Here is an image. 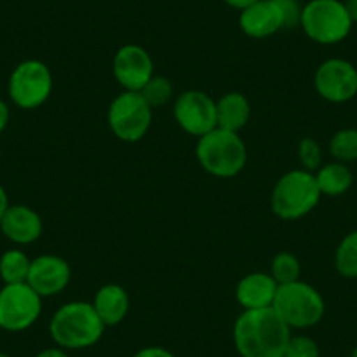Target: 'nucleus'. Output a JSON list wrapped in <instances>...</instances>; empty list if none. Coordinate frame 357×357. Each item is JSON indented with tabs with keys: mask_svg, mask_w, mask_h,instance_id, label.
Returning a JSON list of instances; mask_svg holds the SVG:
<instances>
[{
	"mask_svg": "<svg viewBox=\"0 0 357 357\" xmlns=\"http://www.w3.org/2000/svg\"><path fill=\"white\" fill-rule=\"evenodd\" d=\"M105 326L88 301H70L58 308L50 321V335L63 350L93 347L104 336Z\"/></svg>",
	"mask_w": 357,
	"mask_h": 357,
	"instance_id": "nucleus-2",
	"label": "nucleus"
},
{
	"mask_svg": "<svg viewBox=\"0 0 357 357\" xmlns=\"http://www.w3.org/2000/svg\"><path fill=\"white\" fill-rule=\"evenodd\" d=\"M70 264L54 254H43L32 259L26 284L39 294L40 298L56 296L70 282Z\"/></svg>",
	"mask_w": 357,
	"mask_h": 357,
	"instance_id": "nucleus-13",
	"label": "nucleus"
},
{
	"mask_svg": "<svg viewBox=\"0 0 357 357\" xmlns=\"http://www.w3.org/2000/svg\"><path fill=\"white\" fill-rule=\"evenodd\" d=\"M300 26L314 43L333 46L349 37L354 23L342 0H310L303 6Z\"/></svg>",
	"mask_w": 357,
	"mask_h": 357,
	"instance_id": "nucleus-6",
	"label": "nucleus"
},
{
	"mask_svg": "<svg viewBox=\"0 0 357 357\" xmlns=\"http://www.w3.org/2000/svg\"><path fill=\"white\" fill-rule=\"evenodd\" d=\"M215 112H218V128L236 132L245 128L250 119V102L245 95L238 91H229L215 100Z\"/></svg>",
	"mask_w": 357,
	"mask_h": 357,
	"instance_id": "nucleus-18",
	"label": "nucleus"
},
{
	"mask_svg": "<svg viewBox=\"0 0 357 357\" xmlns=\"http://www.w3.org/2000/svg\"><path fill=\"white\" fill-rule=\"evenodd\" d=\"M291 329L273 308L243 310L233 326V342L240 357H282Z\"/></svg>",
	"mask_w": 357,
	"mask_h": 357,
	"instance_id": "nucleus-1",
	"label": "nucleus"
},
{
	"mask_svg": "<svg viewBox=\"0 0 357 357\" xmlns=\"http://www.w3.org/2000/svg\"><path fill=\"white\" fill-rule=\"evenodd\" d=\"M0 231L16 245H30L43 235V219L29 205H9L4 218L0 219Z\"/></svg>",
	"mask_w": 357,
	"mask_h": 357,
	"instance_id": "nucleus-14",
	"label": "nucleus"
},
{
	"mask_svg": "<svg viewBox=\"0 0 357 357\" xmlns=\"http://www.w3.org/2000/svg\"><path fill=\"white\" fill-rule=\"evenodd\" d=\"M277 2H279L280 13H282L284 30H291L300 26L301 11H303L300 2H298V0H277Z\"/></svg>",
	"mask_w": 357,
	"mask_h": 357,
	"instance_id": "nucleus-27",
	"label": "nucleus"
},
{
	"mask_svg": "<svg viewBox=\"0 0 357 357\" xmlns=\"http://www.w3.org/2000/svg\"><path fill=\"white\" fill-rule=\"evenodd\" d=\"M282 357H321V349L310 336H291Z\"/></svg>",
	"mask_w": 357,
	"mask_h": 357,
	"instance_id": "nucleus-26",
	"label": "nucleus"
},
{
	"mask_svg": "<svg viewBox=\"0 0 357 357\" xmlns=\"http://www.w3.org/2000/svg\"><path fill=\"white\" fill-rule=\"evenodd\" d=\"M91 305L105 328H112L125 321L130 310V298L119 284H105L97 291Z\"/></svg>",
	"mask_w": 357,
	"mask_h": 357,
	"instance_id": "nucleus-17",
	"label": "nucleus"
},
{
	"mask_svg": "<svg viewBox=\"0 0 357 357\" xmlns=\"http://www.w3.org/2000/svg\"><path fill=\"white\" fill-rule=\"evenodd\" d=\"M9 107L2 98H0V133L4 132L9 125Z\"/></svg>",
	"mask_w": 357,
	"mask_h": 357,
	"instance_id": "nucleus-29",
	"label": "nucleus"
},
{
	"mask_svg": "<svg viewBox=\"0 0 357 357\" xmlns=\"http://www.w3.org/2000/svg\"><path fill=\"white\" fill-rule=\"evenodd\" d=\"M132 357H175L170 350L163 349V347H144V349L137 350Z\"/></svg>",
	"mask_w": 357,
	"mask_h": 357,
	"instance_id": "nucleus-28",
	"label": "nucleus"
},
{
	"mask_svg": "<svg viewBox=\"0 0 357 357\" xmlns=\"http://www.w3.org/2000/svg\"><path fill=\"white\" fill-rule=\"evenodd\" d=\"M301 273V264L298 257L291 252H279L272 261V270L270 275L273 277L279 286L282 284H291L300 280Z\"/></svg>",
	"mask_w": 357,
	"mask_h": 357,
	"instance_id": "nucleus-23",
	"label": "nucleus"
},
{
	"mask_svg": "<svg viewBox=\"0 0 357 357\" xmlns=\"http://www.w3.org/2000/svg\"><path fill=\"white\" fill-rule=\"evenodd\" d=\"M350 357H357V345L354 347V349H352V352H350Z\"/></svg>",
	"mask_w": 357,
	"mask_h": 357,
	"instance_id": "nucleus-34",
	"label": "nucleus"
},
{
	"mask_svg": "<svg viewBox=\"0 0 357 357\" xmlns=\"http://www.w3.org/2000/svg\"><path fill=\"white\" fill-rule=\"evenodd\" d=\"M277 289L279 284L270 273L254 272L240 280L235 296L243 310H261V308H272Z\"/></svg>",
	"mask_w": 357,
	"mask_h": 357,
	"instance_id": "nucleus-16",
	"label": "nucleus"
},
{
	"mask_svg": "<svg viewBox=\"0 0 357 357\" xmlns=\"http://www.w3.org/2000/svg\"><path fill=\"white\" fill-rule=\"evenodd\" d=\"M8 93L13 104L23 111H33L53 93V74L40 60H25L9 75Z\"/></svg>",
	"mask_w": 357,
	"mask_h": 357,
	"instance_id": "nucleus-7",
	"label": "nucleus"
},
{
	"mask_svg": "<svg viewBox=\"0 0 357 357\" xmlns=\"http://www.w3.org/2000/svg\"><path fill=\"white\" fill-rule=\"evenodd\" d=\"M298 160L303 170L315 172L322 167V149L321 144L312 137H305L298 142Z\"/></svg>",
	"mask_w": 357,
	"mask_h": 357,
	"instance_id": "nucleus-25",
	"label": "nucleus"
},
{
	"mask_svg": "<svg viewBox=\"0 0 357 357\" xmlns=\"http://www.w3.org/2000/svg\"><path fill=\"white\" fill-rule=\"evenodd\" d=\"M107 121L111 132L123 142H139L149 132L153 107L140 91H123L109 105Z\"/></svg>",
	"mask_w": 357,
	"mask_h": 357,
	"instance_id": "nucleus-8",
	"label": "nucleus"
},
{
	"mask_svg": "<svg viewBox=\"0 0 357 357\" xmlns=\"http://www.w3.org/2000/svg\"><path fill=\"white\" fill-rule=\"evenodd\" d=\"M343 4H345V9L349 13L352 23H357V0H345Z\"/></svg>",
	"mask_w": 357,
	"mask_h": 357,
	"instance_id": "nucleus-33",
	"label": "nucleus"
},
{
	"mask_svg": "<svg viewBox=\"0 0 357 357\" xmlns=\"http://www.w3.org/2000/svg\"><path fill=\"white\" fill-rule=\"evenodd\" d=\"M336 272L345 279H357V229L340 240L335 252Z\"/></svg>",
	"mask_w": 357,
	"mask_h": 357,
	"instance_id": "nucleus-21",
	"label": "nucleus"
},
{
	"mask_svg": "<svg viewBox=\"0 0 357 357\" xmlns=\"http://www.w3.org/2000/svg\"><path fill=\"white\" fill-rule=\"evenodd\" d=\"M319 97L331 104H345L357 97V67L343 58L322 61L314 75Z\"/></svg>",
	"mask_w": 357,
	"mask_h": 357,
	"instance_id": "nucleus-10",
	"label": "nucleus"
},
{
	"mask_svg": "<svg viewBox=\"0 0 357 357\" xmlns=\"http://www.w3.org/2000/svg\"><path fill=\"white\" fill-rule=\"evenodd\" d=\"M30 259L23 250L9 249L0 256V279L4 284H23L29 279Z\"/></svg>",
	"mask_w": 357,
	"mask_h": 357,
	"instance_id": "nucleus-20",
	"label": "nucleus"
},
{
	"mask_svg": "<svg viewBox=\"0 0 357 357\" xmlns=\"http://www.w3.org/2000/svg\"><path fill=\"white\" fill-rule=\"evenodd\" d=\"M226 6H229L231 9H236V11H243V9H247L249 6L256 4V2H259V0H225Z\"/></svg>",
	"mask_w": 357,
	"mask_h": 357,
	"instance_id": "nucleus-31",
	"label": "nucleus"
},
{
	"mask_svg": "<svg viewBox=\"0 0 357 357\" xmlns=\"http://www.w3.org/2000/svg\"><path fill=\"white\" fill-rule=\"evenodd\" d=\"M321 198L315 174L298 168L287 172L277 181L270 198V207L277 218L284 221H296L310 214Z\"/></svg>",
	"mask_w": 357,
	"mask_h": 357,
	"instance_id": "nucleus-4",
	"label": "nucleus"
},
{
	"mask_svg": "<svg viewBox=\"0 0 357 357\" xmlns=\"http://www.w3.org/2000/svg\"><path fill=\"white\" fill-rule=\"evenodd\" d=\"M36 357H70L67 350L60 349V347H51V349H44L37 354Z\"/></svg>",
	"mask_w": 357,
	"mask_h": 357,
	"instance_id": "nucleus-30",
	"label": "nucleus"
},
{
	"mask_svg": "<svg viewBox=\"0 0 357 357\" xmlns=\"http://www.w3.org/2000/svg\"><path fill=\"white\" fill-rule=\"evenodd\" d=\"M315 181H317L319 191L322 197H342L352 188L354 174L347 163L331 161L326 163L315 172Z\"/></svg>",
	"mask_w": 357,
	"mask_h": 357,
	"instance_id": "nucleus-19",
	"label": "nucleus"
},
{
	"mask_svg": "<svg viewBox=\"0 0 357 357\" xmlns=\"http://www.w3.org/2000/svg\"><path fill=\"white\" fill-rule=\"evenodd\" d=\"M9 197H8V193H6V190H4V186H2V184H0V219L4 218V214H6V211H8L9 208Z\"/></svg>",
	"mask_w": 357,
	"mask_h": 357,
	"instance_id": "nucleus-32",
	"label": "nucleus"
},
{
	"mask_svg": "<svg viewBox=\"0 0 357 357\" xmlns=\"http://www.w3.org/2000/svg\"><path fill=\"white\" fill-rule=\"evenodd\" d=\"M112 72L125 91H140L154 75L153 58L142 46L126 44L116 51Z\"/></svg>",
	"mask_w": 357,
	"mask_h": 357,
	"instance_id": "nucleus-12",
	"label": "nucleus"
},
{
	"mask_svg": "<svg viewBox=\"0 0 357 357\" xmlns=\"http://www.w3.org/2000/svg\"><path fill=\"white\" fill-rule=\"evenodd\" d=\"M197 158L207 174L231 178L245 168L247 147L236 132L214 128L198 139Z\"/></svg>",
	"mask_w": 357,
	"mask_h": 357,
	"instance_id": "nucleus-3",
	"label": "nucleus"
},
{
	"mask_svg": "<svg viewBox=\"0 0 357 357\" xmlns=\"http://www.w3.org/2000/svg\"><path fill=\"white\" fill-rule=\"evenodd\" d=\"M43 314V298L26 282L4 284L0 289V329L22 333Z\"/></svg>",
	"mask_w": 357,
	"mask_h": 357,
	"instance_id": "nucleus-9",
	"label": "nucleus"
},
{
	"mask_svg": "<svg viewBox=\"0 0 357 357\" xmlns=\"http://www.w3.org/2000/svg\"><path fill=\"white\" fill-rule=\"evenodd\" d=\"M272 308L289 329L314 328L326 314L322 294L303 280L279 286Z\"/></svg>",
	"mask_w": 357,
	"mask_h": 357,
	"instance_id": "nucleus-5",
	"label": "nucleus"
},
{
	"mask_svg": "<svg viewBox=\"0 0 357 357\" xmlns=\"http://www.w3.org/2000/svg\"><path fill=\"white\" fill-rule=\"evenodd\" d=\"M238 25L247 37L266 39L284 30L282 13L277 0H259L240 11Z\"/></svg>",
	"mask_w": 357,
	"mask_h": 357,
	"instance_id": "nucleus-15",
	"label": "nucleus"
},
{
	"mask_svg": "<svg viewBox=\"0 0 357 357\" xmlns=\"http://www.w3.org/2000/svg\"><path fill=\"white\" fill-rule=\"evenodd\" d=\"M329 154L340 163L357 161V128H342L329 140Z\"/></svg>",
	"mask_w": 357,
	"mask_h": 357,
	"instance_id": "nucleus-22",
	"label": "nucleus"
},
{
	"mask_svg": "<svg viewBox=\"0 0 357 357\" xmlns=\"http://www.w3.org/2000/svg\"><path fill=\"white\" fill-rule=\"evenodd\" d=\"M140 95L146 98V102L151 107L156 109L172 100V97H174V86L163 75H153L147 81V84L140 89Z\"/></svg>",
	"mask_w": 357,
	"mask_h": 357,
	"instance_id": "nucleus-24",
	"label": "nucleus"
},
{
	"mask_svg": "<svg viewBox=\"0 0 357 357\" xmlns=\"http://www.w3.org/2000/svg\"><path fill=\"white\" fill-rule=\"evenodd\" d=\"M0 357H11V356H9V354H6V352H0Z\"/></svg>",
	"mask_w": 357,
	"mask_h": 357,
	"instance_id": "nucleus-35",
	"label": "nucleus"
},
{
	"mask_svg": "<svg viewBox=\"0 0 357 357\" xmlns=\"http://www.w3.org/2000/svg\"><path fill=\"white\" fill-rule=\"evenodd\" d=\"M174 118L184 132L200 139L218 128L215 100L200 89H188L175 100Z\"/></svg>",
	"mask_w": 357,
	"mask_h": 357,
	"instance_id": "nucleus-11",
	"label": "nucleus"
}]
</instances>
